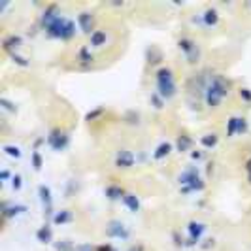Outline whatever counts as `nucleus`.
I'll list each match as a JSON object with an SVG mask.
<instances>
[{
	"mask_svg": "<svg viewBox=\"0 0 251 251\" xmlns=\"http://www.w3.org/2000/svg\"><path fill=\"white\" fill-rule=\"evenodd\" d=\"M42 28L51 40H61V42H70L77 34V23H74L70 17H66L59 12L57 4H48L40 15Z\"/></svg>",
	"mask_w": 251,
	"mask_h": 251,
	"instance_id": "f257e3e1",
	"label": "nucleus"
},
{
	"mask_svg": "<svg viewBox=\"0 0 251 251\" xmlns=\"http://www.w3.org/2000/svg\"><path fill=\"white\" fill-rule=\"evenodd\" d=\"M230 95V83L223 74H214L208 77L206 85H204V104L210 110H217L225 99H228Z\"/></svg>",
	"mask_w": 251,
	"mask_h": 251,
	"instance_id": "f03ea898",
	"label": "nucleus"
},
{
	"mask_svg": "<svg viewBox=\"0 0 251 251\" xmlns=\"http://www.w3.org/2000/svg\"><path fill=\"white\" fill-rule=\"evenodd\" d=\"M177 185L181 195H193V193H202L206 189V181L201 174L199 164H187L179 176H177Z\"/></svg>",
	"mask_w": 251,
	"mask_h": 251,
	"instance_id": "7ed1b4c3",
	"label": "nucleus"
},
{
	"mask_svg": "<svg viewBox=\"0 0 251 251\" xmlns=\"http://www.w3.org/2000/svg\"><path fill=\"white\" fill-rule=\"evenodd\" d=\"M155 91L163 97L164 100H172L177 95V83L174 70L170 66H161L155 72Z\"/></svg>",
	"mask_w": 251,
	"mask_h": 251,
	"instance_id": "20e7f679",
	"label": "nucleus"
},
{
	"mask_svg": "<svg viewBox=\"0 0 251 251\" xmlns=\"http://www.w3.org/2000/svg\"><path fill=\"white\" fill-rule=\"evenodd\" d=\"M177 50L185 57V61H187L189 64L199 63V59H201V48H199V44H197L193 38H189V36L177 38Z\"/></svg>",
	"mask_w": 251,
	"mask_h": 251,
	"instance_id": "39448f33",
	"label": "nucleus"
},
{
	"mask_svg": "<svg viewBox=\"0 0 251 251\" xmlns=\"http://www.w3.org/2000/svg\"><path fill=\"white\" fill-rule=\"evenodd\" d=\"M46 142H48V146H50L53 151H64L68 148V144H70V136H68L66 130L55 126V128H51L50 132H48Z\"/></svg>",
	"mask_w": 251,
	"mask_h": 251,
	"instance_id": "423d86ee",
	"label": "nucleus"
},
{
	"mask_svg": "<svg viewBox=\"0 0 251 251\" xmlns=\"http://www.w3.org/2000/svg\"><path fill=\"white\" fill-rule=\"evenodd\" d=\"M248 119L242 117V115H230L228 121H226V128H225V134L226 138H234V136H242L248 132Z\"/></svg>",
	"mask_w": 251,
	"mask_h": 251,
	"instance_id": "0eeeda50",
	"label": "nucleus"
},
{
	"mask_svg": "<svg viewBox=\"0 0 251 251\" xmlns=\"http://www.w3.org/2000/svg\"><path fill=\"white\" fill-rule=\"evenodd\" d=\"M106 236L112 240H121V242H125V240H128V236H130V230L126 228V225L123 221L112 219V221H108V225H106Z\"/></svg>",
	"mask_w": 251,
	"mask_h": 251,
	"instance_id": "6e6552de",
	"label": "nucleus"
},
{
	"mask_svg": "<svg viewBox=\"0 0 251 251\" xmlns=\"http://www.w3.org/2000/svg\"><path fill=\"white\" fill-rule=\"evenodd\" d=\"M206 228L208 226L204 225L202 221H189L187 226H185V232H187V242L191 246H197V244H201L202 236H204V232H206Z\"/></svg>",
	"mask_w": 251,
	"mask_h": 251,
	"instance_id": "1a4fd4ad",
	"label": "nucleus"
},
{
	"mask_svg": "<svg viewBox=\"0 0 251 251\" xmlns=\"http://www.w3.org/2000/svg\"><path fill=\"white\" fill-rule=\"evenodd\" d=\"M113 164L119 170H128V168H132L136 164V155L130 150H119L113 157Z\"/></svg>",
	"mask_w": 251,
	"mask_h": 251,
	"instance_id": "9d476101",
	"label": "nucleus"
},
{
	"mask_svg": "<svg viewBox=\"0 0 251 251\" xmlns=\"http://www.w3.org/2000/svg\"><path fill=\"white\" fill-rule=\"evenodd\" d=\"M219 19L221 15L215 10L214 6H208L202 13H199V23H201L204 28H214V26L219 25Z\"/></svg>",
	"mask_w": 251,
	"mask_h": 251,
	"instance_id": "9b49d317",
	"label": "nucleus"
},
{
	"mask_svg": "<svg viewBox=\"0 0 251 251\" xmlns=\"http://www.w3.org/2000/svg\"><path fill=\"white\" fill-rule=\"evenodd\" d=\"M75 23H77V28H79L83 34H87V36H91V34L97 30V28H95V17H93V13L91 12L77 13Z\"/></svg>",
	"mask_w": 251,
	"mask_h": 251,
	"instance_id": "f8f14e48",
	"label": "nucleus"
},
{
	"mask_svg": "<svg viewBox=\"0 0 251 251\" xmlns=\"http://www.w3.org/2000/svg\"><path fill=\"white\" fill-rule=\"evenodd\" d=\"M38 197H40V202H42V206H44V212H46L48 217H50V215L53 214V212H51V206H53V195H51L50 185H46V183L38 185Z\"/></svg>",
	"mask_w": 251,
	"mask_h": 251,
	"instance_id": "ddd939ff",
	"label": "nucleus"
},
{
	"mask_svg": "<svg viewBox=\"0 0 251 251\" xmlns=\"http://www.w3.org/2000/svg\"><path fill=\"white\" fill-rule=\"evenodd\" d=\"M75 61L81 68H89L93 61H95V55H93V50L89 46H81L79 50L75 51Z\"/></svg>",
	"mask_w": 251,
	"mask_h": 251,
	"instance_id": "4468645a",
	"label": "nucleus"
},
{
	"mask_svg": "<svg viewBox=\"0 0 251 251\" xmlns=\"http://www.w3.org/2000/svg\"><path fill=\"white\" fill-rule=\"evenodd\" d=\"M172 151H174V144L168 142V140H163V142L153 150V161H164V159H168V157L172 155Z\"/></svg>",
	"mask_w": 251,
	"mask_h": 251,
	"instance_id": "2eb2a0df",
	"label": "nucleus"
},
{
	"mask_svg": "<svg viewBox=\"0 0 251 251\" xmlns=\"http://www.w3.org/2000/svg\"><path fill=\"white\" fill-rule=\"evenodd\" d=\"M106 40H108V32H106V28H97L91 36H89V48L91 50H100L106 46Z\"/></svg>",
	"mask_w": 251,
	"mask_h": 251,
	"instance_id": "dca6fc26",
	"label": "nucleus"
},
{
	"mask_svg": "<svg viewBox=\"0 0 251 251\" xmlns=\"http://www.w3.org/2000/svg\"><path fill=\"white\" fill-rule=\"evenodd\" d=\"M23 212H26V206H23V204L4 202V206H2V217L4 219H13V217H17V215L23 214Z\"/></svg>",
	"mask_w": 251,
	"mask_h": 251,
	"instance_id": "f3484780",
	"label": "nucleus"
},
{
	"mask_svg": "<svg viewBox=\"0 0 251 251\" xmlns=\"http://www.w3.org/2000/svg\"><path fill=\"white\" fill-rule=\"evenodd\" d=\"M125 189L121 187V185H117V183H108L106 189H104V195H106V199L108 201H123V197H125Z\"/></svg>",
	"mask_w": 251,
	"mask_h": 251,
	"instance_id": "a211bd4d",
	"label": "nucleus"
},
{
	"mask_svg": "<svg viewBox=\"0 0 251 251\" xmlns=\"http://www.w3.org/2000/svg\"><path fill=\"white\" fill-rule=\"evenodd\" d=\"M23 44V38L19 36V34H10V36L4 38V42H2V48H4V51L8 53V55H12V53H15L17 51V48Z\"/></svg>",
	"mask_w": 251,
	"mask_h": 251,
	"instance_id": "6ab92c4d",
	"label": "nucleus"
},
{
	"mask_svg": "<svg viewBox=\"0 0 251 251\" xmlns=\"http://www.w3.org/2000/svg\"><path fill=\"white\" fill-rule=\"evenodd\" d=\"M123 204H125L126 208L132 212V214H138L140 210H142V202H140V197L138 195H134V193H130V191H126L125 197H123Z\"/></svg>",
	"mask_w": 251,
	"mask_h": 251,
	"instance_id": "aec40b11",
	"label": "nucleus"
},
{
	"mask_svg": "<svg viewBox=\"0 0 251 251\" xmlns=\"http://www.w3.org/2000/svg\"><path fill=\"white\" fill-rule=\"evenodd\" d=\"M199 142H201L202 150H214L219 144V134L217 132H206L199 138Z\"/></svg>",
	"mask_w": 251,
	"mask_h": 251,
	"instance_id": "412c9836",
	"label": "nucleus"
},
{
	"mask_svg": "<svg viewBox=\"0 0 251 251\" xmlns=\"http://www.w3.org/2000/svg\"><path fill=\"white\" fill-rule=\"evenodd\" d=\"M193 148V138L189 134H179L176 140V151L177 153H187Z\"/></svg>",
	"mask_w": 251,
	"mask_h": 251,
	"instance_id": "4be33fe9",
	"label": "nucleus"
},
{
	"mask_svg": "<svg viewBox=\"0 0 251 251\" xmlns=\"http://www.w3.org/2000/svg\"><path fill=\"white\" fill-rule=\"evenodd\" d=\"M36 240L40 244H50L51 240H53V230H51V226L48 225V223L42 225L36 230Z\"/></svg>",
	"mask_w": 251,
	"mask_h": 251,
	"instance_id": "5701e85b",
	"label": "nucleus"
},
{
	"mask_svg": "<svg viewBox=\"0 0 251 251\" xmlns=\"http://www.w3.org/2000/svg\"><path fill=\"white\" fill-rule=\"evenodd\" d=\"M2 151H4V155H6V157L15 159V161H19V159H21V155H23L21 148H19V146H15V144H4V146H2Z\"/></svg>",
	"mask_w": 251,
	"mask_h": 251,
	"instance_id": "b1692460",
	"label": "nucleus"
},
{
	"mask_svg": "<svg viewBox=\"0 0 251 251\" xmlns=\"http://www.w3.org/2000/svg\"><path fill=\"white\" fill-rule=\"evenodd\" d=\"M51 221H53L55 225H66V223H70V221H72V214H70V210L55 212V215L51 217Z\"/></svg>",
	"mask_w": 251,
	"mask_h": 251,
	"instance_id": "393cba45",
	"label": "nucleus"
},
{
	"mask_svg": "<svg viewBox=\"0 0 251 251\" xmlns=\"http://www.w3.org/2000/svg\"><path fill=\"white\" fill-rule=\"evenodd\" d=\"M164 102H166V100H164V99L161 97V95H159V93H157V91L150 95V104L153 106V108H155V110H157V112H161V110H163Z\"/></svg>",
	"mask_w": 251,
	"mask_h": 251,
	"instance_id": "a878e982",
	"label": "nucleus"
},
{
	"mask_svg": "<svg viewBox=\"0 0 251 251\" xmlns=\"http://www.w3.org/2000/svg\"><path fill=\"white\" fill-rule=\"evenodd\" d=\"M30 163H32V168H34L36 172H40V170H42L44 159H42V153H40L38 150H34L32 153H30Z\"/></svg>",
	"mask_w": 251,
	"mask_h": 251,
	"instance_id": "bb28decb",
	"label": "nucleus"
},
{
	"mask_svg": "<svg viewBox=\"0 0 251 251\" xmlns=\"http://www.w3.org/2000/svg\"><path fill=\"white\" fill-rule=\"evenodd\" d=\"M10 181H12L13 191H15V193H19L21 187H23V176H21V174H13V177L10 179Z\"/></svg>",
	"mask_w": 251,
	"mask_h": 251,
	"instance_id": "cd10ccee",
	"label": "nucleus"
},
{
	"mask_svg": "<svg viewBox=\"0 0 251 251\" xmlns=\"http://www.w3.org/2000/svg\"><path fill=\"white\" fill-rule=\"evenodd\" d=\"M238 97L242 102H246V104H251V89L248 87H240L238 89Z\"/></svg>",
	"mask_w": 251,
	"mask_h": 251,
	"instance_id": "c85d7f7f",
	"label": "nucleus"
},
{
	"mask_svg": "<svg viewBox=\"0 0 251 251\" xmlns=\"http://www.w3.org/2000/svg\"><path fill=\"white\" fill-rule=\"evenodd\" d=\"M10 57H12V59H13V63L17 64V66H23V68H26V66H30V63L26 61L25 57H21V55H17V53H12Z\"/></svg>",
	"mask_w": 251,
	"mask_h": 251,
	"instance_id": "c756f323",
	"label": "nucleus"
},
{
	"mask_svg": "<svg viewBox=\"0 0 251 251\" xmlns=\"http://www.w3.org/2000/svg\"><path fill=\"white\" fill-rule=\"evenodd\" d=\"M189 157H191V161H193V163L199 164L202 161V159H204V151H202V150H191Z\"/></svg>",
	"mask_w": 251,
	"mask_h": 251,
	"instance_id": "7c9ffc66",
	"label": "nucleus"
},
{
	"mask_svg": "<svg viewBox=\"0 0 251 251\" xmlns=\"http://www.w3.org/2000/svg\"><path fill=\"white\" fill-rule=\"evenodd\" d=\"M0 104H2V108H4V110H10V112H15L13 104H12L10 100H8V99H2V100H0Z\"/></svg>",
	"mask_w": 251,
	"mask_h": 251,
	"instance_id": "2f4dec72",
	"label": "nucleus"
},
{
	"mask_svg": "<svg viewBox=\"0 0 251 251\" xmlns=\"http://www.w3.org/2000/svg\"><path fill=\"white\" fill-rule=\"evenodd\" d=\"M0 177H2V181H8V179H10V177H13V176H12V172H10L8 168H4V170L0 172Z\"/></svg>",
	"mask_w": 251,
	"mask_h": 251,
	"instance_id": "473e14b6",
	"label": "nucleus"
},
{
	"mask_svg": "<svg viewBox=\"0 0 251 251\" xmlns=\"http://www.w3.org/2000/svg\"><path fill=\"white\" fill-rule=\"evenodd\" d=\"M97 251H112V246H110V244H106V246H100Z\"/></svg>",
	"mask_w": 251,
	"mask_h": 251,
	"instance_id": "72a5a7b5",
	"label": "nucleus"
},
{
	"mask_svg": "<svg viewBox=\"0 0 251 251\" xmlns=\"http://www.w3.org/2000/svg\"><path fill=\"white\" fill-rule=\"evenodd\" d=\"M246 172H248V174H251V157L246 161Z\"/></svg>",
	"mask_w": 251,
	"mask_h": 251,
	"instance_id": "f704fd0d",
	"label": "nucleus"
},
{
	"mask_svg": "<svg viewBox=\"0 0 251 251\" xmlns=\"http://www.w3.org/2000/svg\"><path fill=\"white\" fill-rule=\"evenodd\" d=\"M142 250H144L142 246H138V248H136V246H132V248H130V250H128V251H142Z\"/></svg>",
	"mask_w": 251,
	"mask_h": 251,
	"instance_id": "c9c22d12",
	"label": "nucleus"
},
{
	"mask_svg": "<svg viewBox=\"0 0 251 251\" xmlns=\"http://www.w3.org/2000/svg\"><path fill=\"white\" fill-rule=\"evenodd\" d=\"M248 181H250V185H251V174H248Z\"/></svg>",
	"mask_w": 251,
	"mask_h": 251,
	"instance_id": "e433bc0d",
	"label": "nucleus"
},
{
	"mask_svg": "<svg viewBox=\"0 0 251 251\" xmlns=\"http://www.w3.org/2000/svg\"><path fill=\"white\" fill-rule=\"evenodd\" d=\"M250 8H251V4H250Z\"/></svg>",
	"mask_w": 251,
	"mask_h": 251,
	"instance_id": "4c0bfd02",
	"label": "nucleus"
}]
</instances>
